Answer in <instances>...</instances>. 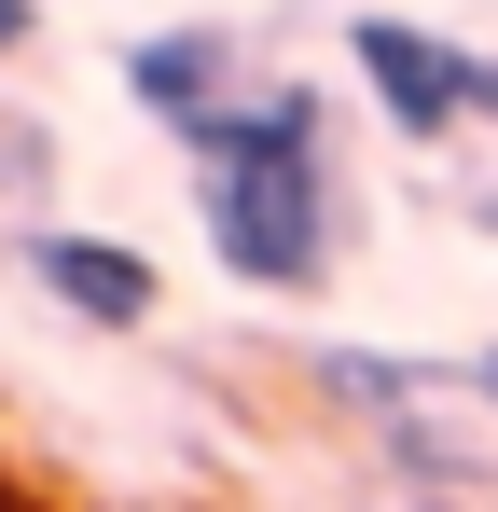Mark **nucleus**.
<instances>
[{"mask_svg":"<svg viewBox=\"0 0 498 512\" xmlns=\"http://www.w3.org/2000/svg\"><path fill=\"white\" fill-rule=\"evenodd\" d=\"M194 208L236 291H319L332 277V111L319 84H263L194 139Z\"/></svg>","mask_w":498,"mask_h":512,"instance_id":"nucleus-1","label":"nucleus"},{"mask_svg":"<svg viewBox=\"0 0 498 512\" xmlns=\"http://www.w3.org/2000/svg\"><path fill=\"white\" fill-rule=\"evenodd\" d=\"M319 388L374 416V457L402 471L415 499H471V485H498V416H485V388L457 374V346H443V360H388V346L360 360V346H319Z\"/></svg>","mask_w":498,"mask_h":512,"instance_id":"nucleus-2","label":"nucleus"},{"mask_svg":"<svg viewBox=\"0 0 498 512\" xmlns=\"http://www.w3.org/2000/svg\"><path fill=\"white\" fill-rule=\"evenodd\" d=\"M346 70L374 84V125L415 139V153H443V139L485 111V56L443 42V28H415V14H346Z\"/></svg>","mask_w":498,"mask_h":512,"instance_id":"nucleus-3","label":"nucleus"},{"mask_svg":"<svg viewBox=\"0 0 498 512\" xmlns=\"http://www.w3.org/2000/svg\"><path fill=\"white\" fill-rule=\"evenodd\" d=\"M14 263H28V277L70 305L83 333H139V319L166 305V291H153V250H125V236H83V222H28V236H14Z\"/></svg>","mask_w":498,"mask_h":512,"instance_id":"nucleus-4","label":"nucleus"},{"mask_svg":"<svg viewBox=\"0 0 498 512\" xmlns=\"http://www.w3.org/2000/svg\"><path fill=\"white\" fill-rule=\"evenodd\" d=\"M222 70H236V42H222V28H153V42H125V97L153 111L180 153L236 111V97H222Z\"/></svg>","mask_w":498,"mask_h":512,"instance_id":"nucleus-5","label":"nucleus"},{"mask_svg":"<svg viewBox=\"0 0 498 512\" xmlns=\"http://www.w3.org/2000/svg\"><path fill=\"white\" fill-rule=\"evenodd\" d=\"M42 180H56V139H42V125H14V111H0V194H42Z\"/></svg>","mask_w":498,"mask_h":512,"instance_id":"nucleus-6","label":"nucleus"},{"mask_svg":"<svg viewBox=\"0 0 498 512\" xmlns=\"http://www.w3.org/2000/svg\"><path fill=\"white\" fill-rule=\"evenodd\" d=\"M457 374L485 388V416H498V333H485V346H457Z\"/></svg>","mask_w":498,"mask_h":512,"instance_id":"nucleus-7","label":"nucleus"},{"mask_svg":"<svg viewBox=\"0 0 498 512\" xmlns=\"http://www.w3.org/2000/svg\"><path fill=\"white\" fill-rule=\"evenodd\" d=\"M28 28H42V0H0V56H14V42H28Z\"/></svg>","mask_w":498,"mask_h":512,"instance_id":"nucleus-8","label":"nucleus"},{"mask_svg":"<svg viewBox=\"0 0 498 512\" xmlns=\"http://www.w3.org/2000/svg\"><path fill=\"white\" fill-rule=\"evenodd\" d=\"M471 236H498V180H485V194H471Z\"/></svg>","mask_w":498,"mask_h":512,"instance_id":"nucleus-9","label":"nucleus"},{"mask_svg":"<svg viewBox=\"0 0 498 512\" xmlns=\"http://www.w3.org/2000/svg\"><path fill=\"white\" fill-rule=\"evenodd\" d=\"M388 512H457V499H388Z\"/></svg>","mask_w":498,"mask_h":512,"instance_id":"nucleus-10","label":"nucleus"}]
</instances>
